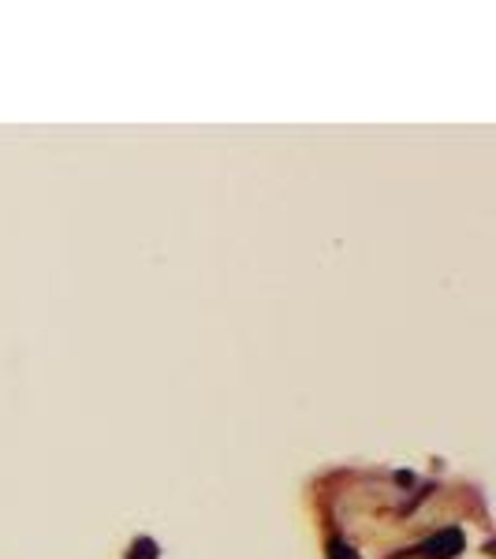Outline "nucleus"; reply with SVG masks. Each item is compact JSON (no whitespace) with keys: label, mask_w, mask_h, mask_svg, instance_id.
<instances>
[{"label":"nucleus","mask_w":496,"mask_h":559,"mask_svg":"<svg viewBox=\"0 0 496 559\" xmlns=\"http://www.w3.org/2000/svg\"><path fill=\"white\" fill-rule=\"evenodd\" d=\"M463 548H467V534L459 526H448V530H440V534L418 540V545L403 548V552L392 559H452L463 552Z\"/></svg>","instance_id":"1"},{"label":"nucleus","mask_w":496,"mask_h":559,"mask_svg":"<svg viewBox=\"0 0 496 559\" xmlns=\"http://www.w3.org/2000/svg\"><path fill=\"white\" fill-rule=\"evenodd\" d=\"M161 556V545L153 537H134L131 540V548H128V556L123 559H157Z\"/></svg>","instance_id":"2"},{"label":"nucleus","mask_w":496,"mask_h":559,"mask_svg":"<svg viewBox=\"0 0 496 559\" xmlns=\"http://www.w3.org/2000/svg\"><path fill=\"white\" fill-rule=\"evenodd\" d=\"M324 556H329V559H363V556H358V548L351 545L347 537H329V545H324Z\"/></svg>","instance_id":"3"}]
</instances>
